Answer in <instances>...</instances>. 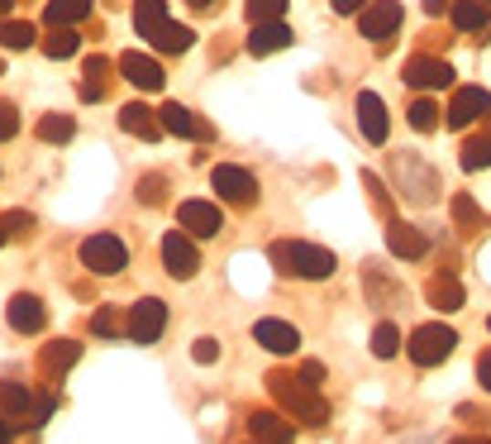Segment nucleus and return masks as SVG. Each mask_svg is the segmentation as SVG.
<instances>
[{"label": "nucleus", "mask_w": 491, "mask_h": 444, "mask_svg": "<svg viewBox=\"0 0 491 444\" xmlns=\"http://www.w3.org/2000/svg\"><path fill=\"white\" fill-rule=\"evenodd\" d=\"M267 259L277 263V272H287V278H306V282H325V278H334V268H339V259L329 248L306 244V239H277L267 248Z\"/></svg>", "instance_id": "obj_1"}, {"label": "nucleus", "mask_w": 491, "mask_h": 444, "mask_svg": "<svg viewBox=\"0 0 491 444\" xmlns=\"http://www.w3.org/2000/svg\"><path fill=\"white\" fill-rule=\"evenodd\" d=\"M267 392L282 401V407L301 420V426H325V420H329V401L319 396L315 387H306L296 373H287V368H272L267 373Z\"/></svg>", "instance_id": "obj_2"}, {"label": "nucleus", "mask_w": 491, "mask_h": 444, "mask_svg": "<svg viewBox=\"0 0 491 444\" xmlns=\"http://www.w3.org/2000/svg\"><path fill=\"white\" fill-rule=\"evenodd\" d=\"M454 349H458V334L448 330V325H439V321L420 325V330L411 334V340H405V354H411V364H415V368H439Z\"/></svg>", "instance_id": "obj_3"}, {"label": "nucleus", "mask_w": 491, "mask_h": 444, "mask_svg": "<svg viewBox=\"0 0 491 444\" xmlns=\"http://www.w3.org/2000/svg\"><path fill=\"white\" fill-rule=\"evenodd\" d=\"M162 330H167V301H158V296H139V301L130 306V315H124V340L158 344Z\"/></svg>", "instance_id": "obj_4"}, {"label": "nucleus", "mask_w": 491, "mask_h": 444, "mask_svg": "<svg viewBox=\"0 0 491 444\" xmlns=\"http://www.w3.org/2000/svg\"><path fill=\"white\" fill-rule=\"evenodd\" d=\"M81 263H87V272H96V278H120V272L130 268V248L115 235H91V239H81Z\"/></svg>", "instance_id": "obj_5"}, {"label": "nucleus", "mask_w": 491, "mask_h": 444, "mask_svg": "<svg viewBox=\"0 0 491 444\" xmlns=\"http://www.w3.org/2000/svg\"><path fill=\"white\" fill-rule=\"evenodd\" d=\"M210 186H215L220 201H234V206L258 201V177H253L248 167H234V163H220L215 173H210Z\"/></svg>", "instance_id": "obj_6"}, {"label": "nucleus", "mask_w": 491, "mask_h": 444, "mask_svg": "<svg viewBox=\"0 0 491 444\" xmlns=\"http://www.w3.org/2000/svg\"><path fill=\"white\" fill-rule=\"evenodd\" d=\"M162 272H167V278H177V282H186V278H196V272H201V253H196V244H191L186 229H172V235L162 239Z\"/></svg>", "instance_id": "obj_7"}, {"label": "nucleus", "mask_w": 491, "mask_h": 444, "mask_svg": "<svg viewBox=\"0 0 491 444\" xmlns=\"http://www.w3.org/2000/svg\"><path fill=\"white\" fill-rule=\"evenodd\" d=\"M405 87H415V91H444V87H454V68H448L444 58H430V53H415L411 62H405Z\"/></svg>", "instance_id": "obj_8"}, {"label": "nucleus", "mask_w": 491, "mask_h": 444, "mask_svg": "<svg viewBox=\"0 0 491 444\" xmlns=\"http://www.w3.org/2000/svg\"><path fill=\"white\" fill-rule=\"evenodd\" d=\"M177 225L186 229L191 239H215L225 229V216H220L215 201H182L177 206Z\"/></svg>", "instance_id": "obj_9"}, {"label": "nucleus", "mask_w": 491, "mask_h": 444, "mask_svg": "<svg viewBox=\"0 0 491 444\" xmlns=\"http://www.w3.org/2000/svg\"><path fill=\"white\" fill-rule=\"evenodd\" d=\"M401 15L405 10L396 5V0H372V5L358 15V34L372 38V44H387V38L401 29Z\"/></svg>", "instance_id": "obj_10"}, {"label": "nucleus", "mask_w": 491, "mask_h": 444, "mask_svg": "<svg viewBox=\"0 0 491 444\" xmlns=\"http://www.w3.org/2000/svg\"><path fill=\"white\" fill-rule=\"evenodd\" d=\"M120 77L130 81V87H139V91H162V87H167L162 62L148 58V53H124V58H120Z\"/></svg>", "instance_id": "obj_11"}, {"label": "nucleus", "mask_w": 491, "mask_h": 444, "mask_svg": "<svg viewBox=\"0 0 491 444\" xmlns=\"http://www.w3.org/2000/svg\"><path fill=\"white\" fill-rule=\"evenodd\" d=\"M5 321H10V330H15V334H38V330L48 325V311H44V301H38L34 291H15V296H10Z\"/></svg>", "instance_id": "obj_12"}, {"label": "nucleus", "mask_w": 491, "mask_h": 444, "mask_svg": "<svg viewBox=\"0 0 491 444\" xmlns=\"http://www.w3.org/2000/svg\"><path fill=\"white\" fill-rule=\"evenodd\" d=\"M491 111V91L486 87H458L454 91V100H448V124L454 130H467L477 115H486Z\"/></svg>", "instance_id": "obj_13"}, {"label": "nucleus", "mask_w": 491, "mask_h": 444, "mask_svg": "<svg viewBox=\"0 0 491 444\" xmlns=\"http://www.w3.org/2000/svg\"><path fill=\"white\" fill-rule=\"evenodd\" d=\"M358 130L368 143H387L392 124H387V105H381L377 91H358Z\"/></svg>", "instance_id": "obj_14"}, {"label": "nucleus", "mask_w": 491, "mask_h": 444, "mask_svg": "<svg viewBox=\"0 0 491 444\" xmlns=\"http://www.w3.org/2000/svg\"><path fill=\"white\" fill-rule=\"evenodd\" d=\"M253 340H258L267 354H296L301 349V330H296L291 321H272L267 315V321L253 325Z\"/></svg>", "instance_id": "obj_15"}, {"label": "nucleus", "mask_w": 491, "mask_h": 444, "mask_svg": "<svg viewBox=\"0 0 491 444\" xmlns=\"http://www.w3.org/2000/svg\"><path fill=\"white\" fill-rule=\"evenodd\" d=\"M248 435H253V444H291L296 426L277 411H248Z\"/></svg>", "instance_id": "obj_16"}, {"label": "nucleus", "mask_w": 491, "mask_h": 444, "mask_svg": "<svg viewBox=\"0 0 491 444\" xmlns=\"http://www.w3.org/2000/svg\"><path fill=\"white\" fill-rule=\"evenodd\" d=\"M34 407L38 396L25 383H0V416H10L15 426H34Z\"/></svg>", "instance_id": "obj_17"}, {"label": "nucleus", "mask_w": 491, "mask_h": 444, "mask_svg": "<svg viewBox=\"0 0 491 444\" xmlns=\"http://www.w3.org/2000/svg\"><path fill=\"white\" fill-rule=\"evenodd\" d=\"M77 358H81V344H77V340H48L44 354H38V373H44L48 383H57V377L68 373Z\"/></svg>", "instance_id": "obj_18"}, {"label": "nucleus", "mask_w": 491, "mask_h": 444, "mask_svg": "<svg viewBox=\"0 0 491 444\" xmlns=\"http://www.w3.org/2000/svg\"><path fill=\"white\" fill-rule=\"evenodd\" d=\"M387 248L396 253V259L415 263V259H424V253H430V239H424L415 225H401V220H392V225H387Z\"/></svg>", "instance_id": "obj_19"}, {"label": "nucleus", "mask_w": 491, "mask_h": 444, "mask_svg": "<svg viewBox=\"0 0 491 444\" xmlns=\"http://www.w3.org/2000/svg\"><path fill=\"white\" fill-rule=\"evenodd\" d=\"M120 130H124V134H139V139H158L162 124H158V111H153V105L130 100V105H120Z\"/></svg>", "instance_id": "obj_20"}, {"label": "nucleus", "mask_w": 491, "mask_h": 444, "mask_svg": "<svg viewBox=\"0 0 491 444\" xmlns=\"http://www.w3.org/2000/svg\"><path fill=\"white\" fill-rule=\"evenodd\" d=\"M296 44V34L277 19V25H253V34H248V53L253 58H263V53H277V48H291Z\"/></svg>", "instance_id": "obj_21"}, {"label": "nucleus", "mask_w": 491, "mask_h": 444, "mask_svg": "<svg viewBox=\"0 0 491 444\" xmlns=\"http://www.w3.org/2000/svg\"><path fill=\"white\" fill-rule=\"evenodd\" d=\"M424 301H430L434 311H463V287H458V278L434 272V278L424 282Z\"/></svg>", "instance_id": "obj_22"}, {"label": "nucleus", "mask_w": 491, "mask_h": 444, "mask_svg": "<svg viewBox=\"0 0 491 444\" xmlns=\"http://www.w3.org/2000/svg\"><path fill=\"white\" fill-rule=\"evenodd\" d=\"M396 173H411V201H434V186H439V177H434V167H424V163H415V158H396Z\"/></svg>", "instance_id": "obj_23"}, {"label": "nucleus", "mask_w": 491, "mask_h": 444, "mask_svg": "<svg viewBox=\"0 0 491 444\" xmlns=\"http://www.w3.org/2000/svg\"><path fill=\"white\" fill-rule=\"evenodd\" d=\"M158 124H162V130L167 134H201V139H210V130H201V124L196 120H191V111H186V105L182 100H167V105H158Z\"/></svg>", "instance_id": "obj_24"}, {"label": "nucleus", "mask_w": 491, "mask_h": 444, "mask_svg": "<svg viewBox=\"0 0 491 444\" xmlns=\"http://www.w3.org/2000/svg\"><path fill=\"white\" fill-rule=\"evenodd\" d=\"M87 15H91V0H48V10H44V19L53 29H72Z\"/></svg>", "instance_id": "obj_25"}, {"label": "nucleus", "mask_w": 491, "mask_h": 444, "mask_svg": "<svg viewBox=\"0 0 491 444\" xmlns=\"http://www.w3.org/2000/svg\"><path fill=\"white\" fill-rule=\"evenodd\" d=\"M81 72H87V87H81V100H100V96H105V87H110V58L96 53V58L81 62Z\"/></svg>", "instance_id": "obj_26"}, {"label": "nucleus", "mask_w": 491, "mask_h": 444, "mask_svg": "<svg viewBox=\"0 0 491 444\" xmlns=\"http://www.w3.org/2000/svg\"><path fill=\"white\" fill-rule=\"evenodd\" d=\"M162 25H167V0H139V5H134V29H139V38H153Z\"/></svg>", "instance_id": "obj_27"}, {"label": "nucleus", "mask_w": 491, "mask_h": 444, "mask_svg": "<svg viewBox=\"0 0 491 444\" xmlns=\"http://www.w3.org/2000/svg\"><path fill=\"white\" fill-rule=\"evenodd\" d=\"M34 38H38V29L29 19H0V48L19 53V48H34Z\"/></svg>", "instance_id": "obj_28"}, {"label": "nucleus", "mask_w": 491, "mask_h": 444, "mask_svg": "<svg viewBox=\"0 0 491 444\" xmlns=\"http://www.w3.org/2000/svg\"><path fill=\"white\" fill-rule=\"evenodd\" d=\"M486 19H491V10L482 0H454V29L477 34V29H486Z\"/></svg>", "instance_id": "obj_29"}, {"label": "nucleus", "mask_w": 491, "mask_h": 444, "mask_svg": "<svg viewBox=\"0 0 491 444\" xmlns=\"http://www.w3.org/2000/svg\"><path fill=\"white\" fill-rule=\"evenodd\" d=\"M34 134L44 139V143H68L77 134V120L72 115H44V120L34 124Z\"/></svg>", "instance_id": "obj_30"}, {"label": "nucleus", "mask_w": 491, "mask_h": 444, "mask_svg": "<svg viewBox=\"0 0 491 444\" xmlns=\"http://www.w3.org/2000/svg\"><path fill=\"white\" fill-rule=\"evenodd\" d=\"M148 44H153L158 53H186V48H191V29H186V25H172V19H167V25H162L153 38H148Z\"/></svg>", "instance_id": "obj_31"}, {"label": "nucleus", "mask_w": 491, "mask_h": 444, "mask_svg": "<svg viewBox=\"0 0 491 444\" xmlns=\"http://www.w3.org/2000/svg\"><path fill=\"white\" fill-rule=\"evenodd\" d=\"M458 163H463V173H482V167H491V134L467 139L463 153H458Z\"/></svg>", "instance_id": "obj_32"}, {"label": "nucleus", "mask_w": 491, "mask_h": 444, "mask_svg": "<svg viewBox=\"0 0 491 444\" xmlns=\"http://www.w3.org/2000/svg\"><path fill=\"white\" fill-rule=\"evenodd\" d=\"M362 287H368V301H372V306H392V301H396V282L381 278L377 268H362Z\"/></svg>", "instance_id": "obj_33"}, {"label": "nucleus", "mask_w": 491, "mask_h": 444, "mask_svg": "<svg viewBox=\"0 0 491 444\" xmlns=\"http://www.w3.org/2000/svg\"><path fill=\"white\" fill-rule=\"evenodd\" d=\"M405 111H411V130H420V134H430V130H439V105L430 100V96H420V100H411L405 105Z\"/></svg>", "instance_id": "obj_34"}, {"label": "nucleus", "mask_w": 491, "mask_h": 444, "mask_svg": "<svg viewBox=\"0 0 491 444\" xmlns=\"http://www.w3.org/2000/svg\"><path fill=\"white\" fill-rule=\"evenodd\" d=\"M448 210H454V225L458 229H477L482 225V210H477V201L467 196V192H458L454 201H448Z\"/></svg>", "instance_id": "obj_35"}, {"label": "nucleus", "mask_w": 491, "mask_h": 444, "mask_svg": "<svg viewBox=\"0 0 491 444\" xmlns=\"http://www.w3.org/2000/svg\"><path fill=\"white\" fill-rule=\"evenodd\" d=\"M372 354H377V358H396V354H401V330H396L392 321H381V325L372 330Z\"/></svg>", "instance_id": "obj_36"}, {"label": "nucleus", "mask_w": 491, "mask_h": 444, "mask_svg": "<svg viewBox=\"0 0 491 444\" xmlns=\"http://www.w3.org/2000/svg\"><path fill=\"white\" fill-rule=\"evenodd\" d=\"M287 15V0H248V25H277Z\"/></svg>", "instance_id": "obj_37"}, {"label": "nucleus", "mask_w": 491, "mask_h": 444, "mask_svg": "<svg viewBox=\"0 0 491 444\" xmlns=\"http://www.w3.org/2000/svg\"><path fill=\"white\" fill-rule=\"evenodd\" d=\"M77 48H81V34H72V29L48 34V44H44V53H48V58H72Z\"/></svg>", "instance_id": "obj_38"}, {"label": "nucleus", "mask_w": 491, "mask_h": 444, "mask_svg": "<svg viewBox=\"0 0 491 444\" xmlns=\"http://www.w3.org/2000/svg\"><path fill=\"white\" fill-rule=\"evenodd\" d=\"M91 330L100 334V340H120V334H124V330H120V315H115L110 306H100V311L91 315Z\"/></svg>", "instance_id": "obj_39"}, {"label": "nucleus", "mask_w": 491, "mask_h": 444, "mask_svg": "<svg viewBox=\"0 0 491 444\" xmlns=\"http://www.w3.org/2000/svg\"><path fill=\"white\" fill-rule=\"evenodd\" d=\"M362 186H368V196H372V206L381 210V220H387V225H392L396 216H392V196H387V186H381V182H377L372 173H362Z\"/></svg>", "instance_id": "obj_40"}, {"label": "nucleus", "mask_w": 491, "mask_h": 444, "mask_svg": "<svg viewBox=\"0 0 491 444\" xmlns=\"http://www.w3.org/2000/svg\"><path fill=\"white\" fill-rule=\"evenodd\" d=\"M0 225H5V239H25L29 229H34V216H29V210H10Z\"/></svg>", "instance_id": "obj_41"}, {"label": "nucleus", "mask_w": 491, "mask_h": 444, "mask_svg": "<svg viewBox=\"0 0 491 444\" xmlns=\"http://www.w3.org/2000/svg\"><path fill=\"white\" fill-rule=\"evenodd\" d=\"M162 182H167L162 173H148V177L139 182V201H143V206H158V201H162Z\"/></svg>", "instance_id": "obj_42"}, {"label": "nucleus", "mask_w": 491, "mask_h": 444, "mask_svg": "<svg viewBox=\"0 0 491 444\" xmlns=\"http://www.w3.org/2000/svg\"><path fill=\"white\" fill-rule=\"evenodd\" d=\"M15 134H19V111H15L10 100H0V143L15 139Z\"/></svg>", "instance_id": "obj_43"}, {"label": "nucleus", "mask_w": 491, "mask_h": 444, "mask_svg": "<svg viewBox=\"0 0 491 444\" xmlns=\"http://www.w3.org/2000/svg\"><path fill=\"white\" fill-rule=\"evenodd\" d=\"M191 358H196V364H215V358H220V340H210V334H205V340H196Z\"/></svg>", "instance_id": "obj_44"}, {"label": "nucleus", "mask_w": 491, "mask_h": 444, "mask_svg": "<svg viewBox=\"0 0 491 444\" xmlns=\"http://www.w3.org/2000/svg\"><path fill=\"white\" fill-rule=\"evenodd\" d=\"M296 377H301L306 387H319V383H325V364H301V373H296Z\"/></svg>", "instance_id": "obj_45"}, {"label": "nucleus", "mask_w": 491, "mask_h": 444, "mask_svg": "<svg viewBox=\"0 0 491 444\" xmlns=\"http://www.w3.org/2000/svg\"><path fill=\"white\" fill-rule=\"evenodd\" d=\"M368 5H372V0H334V10H339V15H362Z\"/></svg>", "instance_id": "obj_46"}, {"label": "nucleus", "mask_w": 491, "mask_h": 444, "mask_svg": "<svg viewBox=\"0 0 491 444\" xmlns=\"http://www.w3.org/2000/svg\"><path fill=\"white\" fill-rule=\"evenodd\" d=\"M477 383H482V387L491 392V349H486V354L477 358Z\"/></svg>", "instance_id": "obj_47"}, {"label": "nucleus", "mask_w": 491, "mask_h": 444, "mask_svg": "<svg viewBox=\"0 0 491 444\" xmlns=\"http://www.w3.org/2000/svg\"><path fill=\"white\" fill-rule=\"evenodd\" d=\"M448 444H491L486 435H458V439H448Z\"/></svg>", "instance_id": "obj_48"}, {"label": "nucleus", "mask_w": 491, "mask_h": 444, "mask_svg": "<svg viewBox=\"0 0 491 444\" xmlns=\"http://www.w3.org/2000/svg\"><path fill=\"white\" fill-rule=\"evenodd\" d=\"M444 5H454V0H424V15H439Z\"/></svg>", "instance_id": "obj_49"}, {"label": "nucleus", "mask_w": 491, "mask_h": 444, "mask_svg": "<svg viewBox=\"0 0 491 444\" xmlns=\"http://www.w3.org/2000/svg\"><path fill=\"white\" fill-rule=\"evenodd\" d=\"M0 444H10V420H0Z\"/></svg>", "instance_id": "obj_50"}, {"label": "nucleus", "mask_w": 491, "mask_h": 444, "mask_svg": "<svg viewBox=\"0 0 491 444\" xmlns=\"http://www.w3.org/2000/svg\"><path fill=\"white\" fill-rule=\"evenodd\" d=\"M10 10H15V0H0V19H5Z\"/></svg>", "instance_id": "obj_51"}, {"label": "nucleus", "mask_w": 491, "mask_h": 444, "mask_svg": "<svg viewBox=\"0 0 491 444\" xmlns=\"http://www.w3.org/2000/svg\"><path fill=\"white\" fill-rule=\"evenodd\" d=\"M191 5H196V10H205V5H210V0H191Z\"/></svg>", "instance_id": "obj_52"}, {"label": "nucleus", "mask_w": 491, "mask_h": 444, "mask_svg": "<svg viewBox=\"0 0 491 444\" xmlns=\"http://www.w3.org/2000/svg\"><path fill=\"white\" fill-rule=\"evenodd\" d=\"M0 244H5V225H0Z\"/></svg>", "instance_id": "obj_53"}, {"label": "nucleus", "mask_w": 491, "mask_h": 444, "mask_svg": "<svg viewBox=\"0 0 491 444\" xmlns=\"http://www.w3.org/2000/svg\"><path fill=\"white\" fill-rule=\"evenodd\" d=\"M482 5H486V10H491V0H482Z\"/></svg>", "instance_id": "obj_54"}, {"label": "nucleus", "mask_w": 491, "mask_h": 444, "mask_svg": "<svg viewBox=\"0 0 491 444\" xmlns=\"http://www.w3.org/2000/svg\"><path fill=\"white\" fill-rule=\"evenodd\" d=\"M486 325H491V321H486Z\"/></svg>", "instance_id": "obj_55"}]
</instances>
